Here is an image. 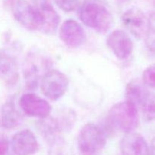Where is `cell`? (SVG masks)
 Instances as JSON below:
<instances>
[{
    "mask_svg": "<svg viewBox=\"0 0 155 155\" xmlns=\"http://www.w3.org/2000/svg\"><path fill=\"white\" fill-rule=\"evenodd\" d=\"M122 155H149V147L145 138L137 133H128L120 142Z\"/></svg>",
    "mask_w": 155,
    "mask_h": 155,
    "instance_id": "obj_13",
    "label": "cell"
},
{
    "mask_svg": "<svg viewBox=\"0 0 155 155\" xmlns=\"http://www.w3.org/2000/svg\"><path fill=\"white\" fill-rule=\"evenodd\" d=\"M50 155H71L69 148L61 137H58L50 141Z\"/></svg>",
    "mask_w": 155,
    "mask_h": 155,
    "instance_id": "obj_19",
    "label": "cell"
},
{
    "mask_svg": "<svg viewBox=\"0 0 155 155\" xmlns=\"http://www.w3.org/2000/svg\"><path fill=\"white\" fill-rule=\"evenodd\" d=\"M22 118L15 105V98H10L0 109V127L13 130L21 124Z\"/></svg>",
    "mask_w": 155,
    "mask_h": 155,
    "instance_id": "obj_15",
    "label": "cell"
},
{
    "mask_svg": "<svg viewBox=\"0 0 155 155\" xmlns=\"http://www.w3.org/2000/svg\"><path fill=\"white\" fill-rule=\"evenodd\" d=\"M149 147V155H155V137L151 141Z\"/></svg>",
    "mask_w": 155,
    "mask_h": 155,
    "instance_id": "obj_23",
    "label": "cell"
},
{
    "mask_svg": "<svg viewBox=\"0 0 155 155\" xmlns=\"http://www.w3.org/2000/svg\"><path fill=\"white\" fill-rule=\"evenodd\" d=\"M12 149L16 155H33L39 149L36 136L29 130H24L15 135L12 139Z\"/></svg>",
    "mask_w": 155,
    "mask_h": 155,
    "instance_id": "obj_12",
    "label": "cell"
},
{
    "mask_svg": "<svg viewBox=\"0 0 155 155\" xmlns=\"http://www.w3.org/2000/svg\"><path fill=\"white\" fill-rule=\"evenodd\" d=\"M15 19L27 30H41L42 18L36 8L26 0H15L12 6Z\"/></svg>",
    "mask_w": 155,
    "mask_h": 155,
    "instance_id": "obj_5",
    "label": "cell"
},
{
    "mask_svg": "<svg viewBox=\"0 0 155 155\" xmlns=\"http://www.w3.org/2000/svg\"><path fill=\"white\" fill-rule=\"evenodd\" d=\"M61 40L70 48H78L84 43L86 33L81 24L73 19L65 21L59 29Z\"/></svg>",
    "mask_w": 155,
    "mask_h": 155,
    "instance_id": "obj_9",
    "label": "cell"
},
{
    "mask_svg": "<svg viewBox=\"0 0 155 155\" xmlns=\"http://www.w3.org/2000/svg\"><path fill=\"white\" fill-rule=\"evenodd\" d=\"M0 80L8 86H15L19 80L16 60L3 50H0Z\"/></svg>",
    "mask_w": 155,
    "mask_h": 155,
    "instance_id": "obj_14",
    "label": "cell"
},
{
    "mask_svg": "<svg viewBox=\"0 0 155 155\" xmlns=\"http://www.w3.org/2000/svg\"><path fill=\"white\" fill-rule=\"evenodd\" d=\"M77 143L80 152L83 155H95L105 146V133L98 125L89 123L80 130Z\"/></svg>",
    "mask_w": 155,
    "mask_h": 155,
    "instance_id": "obj_3",
    "label": "cell"
},
{
    "mask_svg": "<svg viewBox=\"0 0 155 155\" xmlns=\"http://www.w3.org/2000/svg\"><path fill=\"white\" fill-rule=\"evenodd\" d=\"M142 82L146 86L155 89V64H151L144 71Z\"/></svg>",
    "mask_w": 155,
    "mask_h": 155,
    "instance_id": "obj_20",
    "label": "cell"
},
{
    "mask_svg": "<svg viewBox=\"0 0 155 155\" xmlns=\"http://www.w3.org/2000/svg\"><path fill=\"white\" fill-rule=\"evenodd\" d=\"M19 106L26 115L45 119L51 112V106L46 100L34 93L24 94L19 99Z\"/></svg>",
    "mask_w": 155,
    "mask_h": 155,
    "instance_id": "obj_7",
    "label": "cell"
},
{
    "mask_svg": "<svg viewBox=\"0 0 155 155\" xmlns=\"http://www.w3.org/2000/svg\"><path fill=\"white\" fill-rule=\"evenodd\" d=\"M107 122L111 127L126 133H131L139 126L138 108L128 101L114 104L107 114Z\"/></svg>",
    "mask_w": 155,
    "mask_h": 155,
    "instance_id": "obj_2",
    "label": "cell"
},
{
    "mask_svg": "<svg viewBox=\"0 0 155 155\" xmlns=\"http://www.w3.org/2000/svg\"><path fill=\"white\" fill-rule=\"evenodd\" d=\"M69 80L67 76L57 70H49L41 79L42 94L51 101L60 99L68 91Z\"/></svg>",
    "mask_w": 155,
    "mask_h": 155,
    "instance_id": "obj_4",
    "label": "cell"
},
{
    "mask_svg": "<svg viewBox=\"0 0 155 155\" xmlns=\"http://www.w3.org/2000/svg\"><path fill=\"white\" fill-rule=\"evenodd\" d=\"M81 0H54L56 5L66 12H73L80 5Z\"/></svg>",
    "mask_w": 155,
    "mask_h": 155,
    "instance_id": "obj_21",
    "label": "cell"
},
{
    "mask_svg": "<svg viewBox=\"0 0 155 155\" xmlns=\"http://www.w3.org/2000/svg\"><path fill=\"white\" fill-rule=\"evenodd\" d=\"M82 22L99 33H105L111 27L113 17L101 0H84L79 10Z\"/></svg>",
    "mask_w": 155,
    "mask_h": 155,
    "instance_id": "obj_1",
    "label": "cell"
},
{
    "mask_svg": "<svg viewBox=\"0 0 155 155\" xmlns=\"http://www.w3.org/2000/svg\"><path fill=\"white\" fill-rule=\"evenodd\" d=\"M149 94L147 86L143 82L139 81V80H131L126 87L127 101L131 103L137 108L139 107H142Z\"/></svg>",
    "mask_w": 155,
    "mask_h": 155,
    "instance_id": "obj_16",
    "label": "cell"
},
{
    "mask_svg": "<svg viewBox=\"0 0 155 155\" xmlns=\"http://www.w3.org/2000/svg\"><path fill=\"white\" fill-rule=\"evenodd\" d=\"M122 22L135 37L139 39L145 37L148 18L140 8L133 7L126 11L122 16Z\"/></svg>",
    "mask_w": 155,
    "mask_h": 155,
    "instance_id": "obj_8",
    "label": "cell"
},
{
    "mask_svg": "<svg viewBox=\"0 0 155 155\" xmlns=\"http://www.w3.org/2000/svg\"><path fill=\"white\" fill-rule=\"evenodd\" d=\"M143 117L147 121L155 120V93L149 94L146 101L142 106Z\"/></svg>",
    "mask_w": 155,
    "mask_h": 155,
    "instance_id": "obj_18",
    "label": "cell"
},
{
    "mask_svg": "<svg viewBox=\"0 0 155 155\" xmlns=\"http://www.w3.org/2000/svg\"><path fill=\"white\" fill-rule=\"evenodd\" d=\"M8 141L4 138H0V155H6L8 151Z\"/></svg>",
    "mask_w": 155,
    "mask_h": 155,
    "instance_id": "obj_22",
    "label": "cell"
},
{
    "mask_svg": "<svg viewBox=\"0 0 155 155\" xmlns=\"http://www.w3.org/2000/svg\"><path fill=\"white\" fill-rule=\"evenodd\" d=\"M145 45L148 50L155 52V13L148 18V27L145 35Z\"/></svg>",
    "mask_w": 155,
    "mask_h": 155,
    "instance_id": "obj_17",
    "label": "cell"
},
{
    "mask_svg": "<svg viewBox=\"0 0 155 155\" xmlns=\"http://www.w3.org/2000/svg\"><path fill=\"white\" fill-rule=\"evenodd\" d=\"M107 45L118 59L124 60L132 54L133 42L126 32L120 30L112 31L107 38Z\"/></svg>",
    "mask_w": 155,
    "mask_h": 155,
    "instance_id": "obj_10",
    "label": "cell"
},
{
    "mask_svg": "<svg viewBox=\"0 0 155 155\" xmlns=\"http://www.w3.org/2000/svg\"><path fill=\"white\" fill-rule=\"evenodd\" d=\"M49 61L44 56L36 53H30L24 62V77L28 89L37 87L39 80L49 71Z\"/></svg>",
    "mask_w": 155,
    "mask_h": 155,
    "instance_id": "obj_6",
    "label": "cell"
},
{
    "mask_svg": "<svg viewBox=\"0 0 155 155\" xmlns=\"http://www.w3.org/2000/svg\"><path fill=\"white\" fill-rule=\"evenodd\" d=\"M34 6L40 15L42 21L41 31L51 34L57 30L60 23V16L53 8L50 0H33Z\"/></svg>",
    "mask_w": 155,
    "mask_h": 155,
    "instance_id": "obj_11",
    "label": "cell"
}]
</instances>
